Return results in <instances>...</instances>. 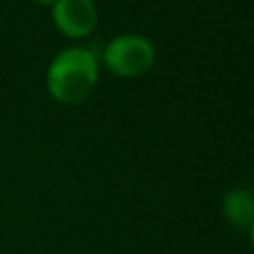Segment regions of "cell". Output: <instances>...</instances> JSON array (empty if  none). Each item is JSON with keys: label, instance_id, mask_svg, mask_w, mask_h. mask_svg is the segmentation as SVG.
<instances>
[{"label": "cell", "instance_id": "obj_5", "mask_svg": "<svg viewBox=\"0 0 254 254\" xmlns=\"http://www.w3.org/2000/svg\"><path fill=\"white\" fill-rule=\"evenodd\" d=\"M32 2H34V4H38V6H46V8H50L56 0H32Z\"/></svg>", "mask_w": 254, "mask_h": 254}, {"label": "cell", "instance_id": "obj_3", "mask_svg": "<svg viewBox=\"0 0 254 254\" xmlns=\"http://www.w3.org/2000/svg\"><path fill=\"white\" fill-rule=\"evenodd\" d=\"M56 30L71 40L87 38L99 22V12L93 0H56L50 6Z\"/></svg>", "mask_w": 254, "mask_h": 254}, {"label": "cell", "instance_id": "obj_6", "mask_svg": "<svg viewBox=\"0 0 254 254\" xmlns=\"http://www.w3.org/2000/svg\"><path fill=\"white\" fill-rule=\"evenodd\" d=\"M250 242H252V248H254V220H252V224H250Z\"/></svg>", "mask_w": 254, "mask_h": 254}, {"label": "cell", "instance_id": "obj_4", "mask_svg": "<svg viewBox=\"0 0 254 254\" xmlns=\"http://www.w3.org/2000/svg\"><path fill=\"white\" fill-rule=\"evenodd\" d=\"M222 216L234 228H250L254 220V194L248 189H232L222 196Z\"/></svg>", "mask_w": 254, "mask_h": 254}, {"label": "cell", "instance_id": "obj_1", "mask_svg": "<svg viewBox=\"0 0 254 254\" xmlns=\"http://www.w3.org/2000/svg\"><path fill=\"white\" fill-rule=\"evenodd\" d=\"M99 81V64L91 50L69 46L58 52L46 69V89L56 103L75 105L87 99Z\"/></svg>", "mask_w": 254, "mask_h": 254}, {"label": "cell", "instance_id": "obj_2", "mask_svg": "<svg viewBox=\"0 0 254 254\" xmlns=\"http://www.w3.org/2000/svg\"><path fill=\"white\" fill-rule=\"evenodd\" d=\"M103 65L119 77L145 75L157 58L155 46L141 34H119L103 48Z\"/></svg>", "mask_w": 254, "mask_h": 254}]
</instances>
